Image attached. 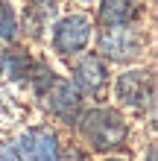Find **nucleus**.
I'll return each instance as SVG.
<instances>
[{"label": "nucleus", "instance_id": "nucleus-1", "mask_svg": "<svg viewBox=\"0 0 158 161\" xmlns=\"http://www.w3.org/2000/svg\"><path fill=\"white\" fill-rule=\"evenodd\" d=\"M76 120H79V135L94 149H100V153H108V149L123 147L126 138H129L126 120L114 108H91V111H85V114H79Z\"/></svg>", "mask_w": 158, "mask_h": 161}, {"label": "nucleus", "instance_id": "nucleus-2", "mask_svg": "<svg viewBox=\"0 0 158 161\" xmlns=\"http://www.w3.org/2000/svg\"><path fill=\"white\" fill-rule=\"evenodd\" d=\"M97 47H100V56H106L111 62H135L144 53V35L132 24L106 26L97 38Z\"/></svg>", "mask_w": 158, "mask_h": 161}, {"label": "nucleus", "instance_id": "nucleus-3", "mask_svg": "<svg viewBox=\"0 0 158 161\" xmlns=\"http://www.w3.org/2000/svg\"><path fill=\"white\" fill-rule=\"evenodd\" d=\"M91 35H94V26L85 15H64L56 21L50 41L59 56H79L91 44Z\"/></svg>", "mask_w": 158, "mask_h": 161}, {"label": "nucleus", "instance_id": "nucleus-4", "mask_svg": "<svg viewBox=\"0 0 158 161\" xmlns=\"http://www.w3.org/2000/svg\"><path fill=\"white\" fill-rule=\"evenodd\" d=\"M152 73L150 70H141V68H135V70H126V73H120L117 82H114V97L120 106H126V108H135V111H144L146 106L152 103Z\"/></svg>", "mask_w": 158, "mask_h": 161}, {"label": "nucleus", "instance_id": "nucleus-5", "mask_svg": "<svg viewBox=\"0 0 158 161\" xmlns=\"http://www.w3.org/2000/svg\"><path fill=\"white\" fill-rule=\"evenodd\" d=\"M44 106L53 117H59L62 123H76L79 117V106H82V97L76 91V85L70 79H59L53 76L47 85H44Z\"/></svg>", "mask_w": 158, "mask_h": 161}, {"label": "nucleus", "instance_id": "nucleus-6", "mask_svg": "<svg viewBox=\"0 0 158 161\" xmlns=\"http://www.w3.org/2000/svg\"><path fill=\"white\" fill-rule=\"evenodd\" d=\"M24 161H59V141L50 129H26L18 141Z\"/></svg>", "mask_w": 158, "mask_h": 161}, {"label": "nucleus", "instance_id": "nucleus-7", "mask_svg": "<svg viewBox=\"0 0 158 161\" xmlns=\"http://www.w3.org/2000/svg\"><path fill=\"white\" fill-rule=\"evenodd\" d=\"M73 82L82 94H100L108 82V68L100 56H82L73 64Z\"/></svg>", "mask_w": 158, "mask_h": 161}, {"label": "nucleus", "instance_id": "nucleus-8", "mask_svg": "<svg viewBox=\"0 0 158 161\" xmlns=\"http://www.w3.org/2000/svg\"><path fill=\"white\" fill-rule=\"evenodd\" d=\"M141 18V0H103L97 9V21L103 26H123Z\"/></svg>", "mask_w": 158, "mask_h": 161}, {"label": "nucleus", "instance_id": "nucleus-9", "mask_svg": "<svg viewBox=\"0 0 158 161\" xmlns=\"http://www.w3.org/2000/svg\"><path fill=\"white\" fill-rule=\"evenodd\" d=\"M53 15H56V0H32V3H26V12H24V30L30 26V32L38 35L50 24Z\"/></svg>", "mask_w": 158, "mask_h": 161}, {"label": "nucleus", "instance_id": "nucleus-10", "mask_svg": "<svg viewBox=\"0 0 158 161\" xmlns=\"http://www.w3.org/2000/svg\"><path fill=\"white\" fill-rule=\"evenodd\" d=\"M3 70L9 73L12 79H26L30 76V70H32V62H30V56H26L24 50H9L3 53Z\"/></svg>", "mask_w": 158, "mask_h": 161}, {"label": "nucleus", "instance_id": "nucleus-11", "mask_svg": "<svg viewBox=\"0 0 158 161\" xmlns=\"http://www.w3.org/2000/svg\"><path fill=\"white\" fill-rule=\"evenodd\" d=\"M18 35V18H15V9L0 0V41H15Z\"/></svg>", "mask_w": 158, "mask_h": 161}, {"label": "nucleus", "instance_id": "nucleus-12", "mask_svg": "<svg viewBox=\"0 0 158 161\" xmlns=\"http://www.w3.org/2000/svg\"><path fill=\"white\" fill-rule=\"evenodd\" d=\"M0 161H24L18 144H3V149H0Z\"/></svg>", "mask_w": 158, "mask_h": 161}, {"label": "nucleus", "instance_id": "nucleus-13", "mask_svg": "<svg viewBox=\"0 0 158 161\" xmlns=\"http://www.w3.org/2000/svg\"><path fill=\"white\" fill-rule=\"evenodd\" d=\"M59 161H82V153L76 147H70V149H64V153H59Z\"/></svg>", "mask_w": 158, "mask_h": 161}, {"label": "nucleus", "instance_id": "nucleus-14", "mask_svg": "<svg viewBox=\"0 0 158 161\" xmlns=\"http://www.w3.org/2000/svg\"><path fill=\"white\" fill-rule=\"evenodd\" d=\"M146 161H155V144H150V149H146Z\"/></svg>", "mask_w": 158, "mask_h": 161}, {"label": "nucleus", "instance_id": "nucleus-15", "mask_svg": "<svg viewBox=\"0 0 158 161\" xmlns=\"http://www.w3.org/2000/svg\"><path fill=\"white\" fill-rule=\"evenodd\" d=\"M0 76H3V53H0Z\"/></svg>", "mask_w": 158, "mask_h": 161}, {"label": "nucleus", "instance_id": "nucleus-16", "mask_svg": "<svg viewBox=\"0 0 158 161\" xmlns=\"http://www.w3.org/2000/svg\"><path fill=\"white\" fill-rule=\"evenodd\" d=\"M108 161H120V158H108Z\"/></svg>", "mask_w": 158, "mask_h": 161}, {"label": "nucleus", "instance_id": "nucleus-17", "mask_svg": "<svg viewBox=\"0 0 158 161\" xmlns=\"http://www.w3.org/2000/svg\"><path fill=\"white\" fill-rule=\"evenodd\" d=\"M82 3H91V0H82Z\"/></svg>", "mask_w": 158, "mask_h": 161}]
</instances>
